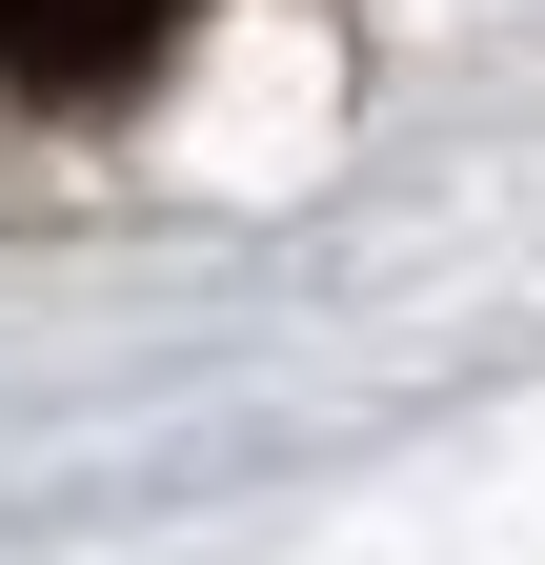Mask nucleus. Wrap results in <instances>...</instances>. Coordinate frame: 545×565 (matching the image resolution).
<instances>
[{
  "instance_id": "nucleus-1",
  "label": "nucleus",
  "mask_w": 545,
  "mask_h": 565,
  "mask_svg": "<svg viewBox=\"0 0 545 565\" xmlns=\"http://www.w3.org/2000/svg\"><path fill=\"white\" fill-rule=\"evenodd\" d=\"M182 41V0H0V82L21 102H101Z\"/></svg>"
}]
</instances>
